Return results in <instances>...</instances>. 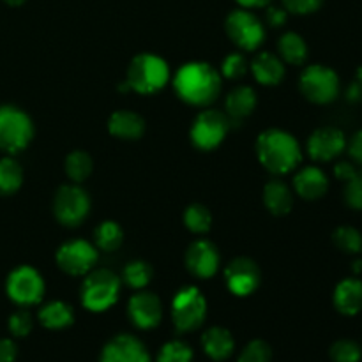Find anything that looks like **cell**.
<instances>
[{
  "instance_id": "cell-1",
  "label": "cell",
  "mask_w": 362,
  "mask_h": 362,
  "mask_svg": "<svg viewBox=\"0 0 362 362\" xmlns=\"http://www.w3.org/2000/svg\"><path fill=\"white\" fill-rule=\"evenodd\" d=\"M173 87L182 101L193 106H207L221 92V74L211 64H184L173 78Z\"/></svg>"
},
{
  "instance_id": "cell-2",
  "label": "cell",
  "mask_w": 362,
  "mask_h": 362,
  "mask_svg": "<svg viewBox=\"0 0 362 362\" xmlns=\"http://www.w3.org/2000/svg\"><path fill=\"white\" fill-rule=\"evenodd\" d=\"M257 156L264 168L276 175L296 170L303 159V152L296 138L281 129L264 131L258 136Z\"/></svg>"
},
{
  "instance_id": "cell-3",
  "label": "cell",
  "mask_w": 362,
  "mask_h": 362,
  "mask_svg": "<svg viewBox=\"0 0 362 362\" xmlns=\"http://www.w3.org/2000/svg\"><path fill=\"white\" fill-rule=\"evenodd\" d=\"M168 78V64L161 57L152 55V53H141L131 60L124 83L127 85L129 90H136L140 94H154L165 87Z\"/></svg>"
},
{
  "instance_id": "cell-4",
  "label": "cell",
  "mask_w": 362,
  "mask_h": 362,
  "mask_svg": "<svg viewBox=\"0 0 362 362\" xmlns=\"http://www.w3.org/2000/svg\"><path fill=\"white\" fill-rule=\"evenodd\" d=\"M120 279L108 269L92 271L81 285V304L88 311H105L119 299Z\"/></svg>"
},
{
  "instance_id": "cell-5",
  "label": "cell",
  "mask_w": 362,
  "mask_h": 362,
  "mask_svg": "<svg viewBox=\"0 0 362 362\" xmlns=\"http://www.w3.org/2000/svg\"><path fill=\"white\" fill-rule=\"evenodd\" d=\"M34 136L32 120L16 106H0V148L9 154L23 151Z\"/></svg>"
},
{
  "instance_id": "cell-6",
  "label": "cell",
  "mask_w": 362,
  "mask_h": 362,
  "mask_svg": "<svg viewBox=\"0 0 362 362\" xmlns=\"http://www.w3.org/2000/svg\"><path fill=\"white\" fill-rule=\"evenodd\" d=\"M207 315V303L200 290L186 286L179 290L172 303V320L177 331L189 332L200 327Z\"/></svg>"
},
{
  "instance_id": "cell-7",
  "label": "cell",
  "mask_w": 362,
  "mask_h": 362,
  "mask_svg": "<svg viewBox=\"0 0 362 362\" xmlns=\"http://www.w3.org/2000/svg\"><path fill=\"white\" fill-rule=\"evenodd\" d=\"M300 92L317 105H327L339 94V78L331 67L310 66L300 74Z\"/></svg>"
},
{
  "instance_id": "cell-8",
  "label": "cell",
  "mask_w": 362,
  "mask_h": 362,
  "mask_svg": "<svg viewBox=\"0 0 362 362\" xmlns=\"http://www.w3.org/2000/svg\"><path fill=\"white\" fill-rule=\"evenodd\" d=\"M230 119L218 110H204L191 126V141L202 151H212L225 140L230 129Z\"/></svg>"
},
{
  "instance_id": "cell-9",
  "label": "cell",
  "mask_w": 362,
  "mask_h": 362,
  "mask_svg": "<svg viewBox=\"0 0 362 362\" xmlns=\"http://www.w3.org/2000/svg\"><path fill=\"white\" fill-rule=\"evenodd\" d=\"M226 34L239 48L253 52L264 42L265 30L262 21L246 9L232 11L226 18Z\"/></svg>"
},
{
  "instance_id": "cell-10",
  "label": "cell",
  "mask_w": 362,
  "mask_h": 362,
  "mask_svg": "<svg viewBox=\"0 0 362 362\" xmlns=\"http://www.w3.org/2000/svg\"><path fill=\"white\" fill-rule=\"evenodd\" d=\"M7 296L20 306L37 304L45 296V281L35 269L28 265L14 269L7 278Z\"/></svg>"
},
{
  "instance_id": "cell-11",
  "label": "cell",
  "mask_w": 362,
  "mask_h": 362,
  "mask_svg": "<svg viewBox=\"0 0 362 362\" xmlns=\"http://www.w3.org/2000/svg\"><path fill=\"white\" fill-rule=\"evenodd\" d=\"M90 211L88 194L78 186H62L53 198V214L64 226H76Z\"/></svg>"
},
{
  "instance_id": "cell-12",
  "label": "cell",
  "mask_w": 362,
  "mask_h": 362,
  "mask_svg": "<svg viewBox=\"0 0 362 362\" xmlns=\"http://www.w3.org/2000/svg\"><path fill=\"white\" fill-rule=\"evenodd\" d=\"M98 253L87 240H71L62 244L57 251V264L64 272L71 276H81L92 271Z\"/></svg>"
},
{
  "instance_id": "cell-13",
  "label": "cell",
  "mask_w": 362,
  "mask_h": 362,
  "mask_svg": "<svg viewBox=\"0 0 362 362\" xmlns=\"http://www.w3.org/2000/svg\"><path fill=\"white\" fill-rule=\"evenodd\" d=\"M226 286L233 296L246 297L260 285V269L250 258H235L225 271Z\"/></svg>"
},
{
  "instance_id": "cell-14",
  "label": "cell",
  "mask_w": 362,
  "mask_h": 362,
  "mask_svg": "<svg viewBox=\"0 0 362 362\" xmlns=\"http://www.w3.org/2000/svg\"><path fill=\"white\" fill-rule=\"evenodd\" d=\"M99 362H151L147 349L131 334H119L103 349Z\"/></svg>"
},
{
  "instance_id": "cell-15",
  "label": "cell",
  "mask_w": 362,
  "mask_h": 362,
  "mask_svg": "<svg viewBox=\"0 0 362 362\" xmlns=\"http://www.w3.org/2000/svg\"><path fill=\"white\" fill-rule=\"evenodd\" d=\"M346 147L345 134L336 127L317 129L308 140V152L315 161H331L338 158Z\"/></svg>"
},
{
  "instance_id": "cell-16",
  "label": "cell",
  "mask_w": 362,
  "mask_h": 362,
  "mask_svg": "<svg viewBox=\"0 0 362 362\" xmlns=\"http://www.w3.org/2000/svg\"><path fill=\"white\" fill-rule=\"evenodd\" d=\"M186 265L197 278L207 279L218 272L219 253L209 240H197L186 251Z\"/></svg>"
},
{
  "instance_id": "cell-17",
  "label": "cell",
  "mask_w": 362,
  "mask_h": 362,
  "mask_svg": "<svg viewBox=\"0 0 362 362\" xmlns=\"http://www.w3.org/2000/svg\"><path fill=\"white\" fill-rule=\"evenodd\" d=\"M127 313L138 329H152L161 322V300L151 292H138L131 297Z\"/></svg>"
},
{
  "instance_id": "cell-18",
  "label": "cell",
  "mask_w": 362,
  "mask_h": 362,
  "mask_svg": "<svg viewBox=\"0 0 362 362\" xmlns=\"http://www.w3.org/2000/svg\"><path fill=\"white\" fill-rule=\"evenodd\" d=\"M293 187H296L299 197L306 198V200H317V198H322L327 193L329 180L320 168L306 166L296 175Z\"/></svg>"
},
{
  "instance_id": "cell-19",
  "label": "cell",
  "mask_w": 362,
  "mask_h": 362,
  "mask_svg": "<svg viewBox=\"0 0 362 362\" xmlns=\"http://www.w3.org/2000/svg\"><path fill=\"white\" fill-rule=\"evenodd\" d=\"M108 129L120 140H138L145 133V120L129 110H119L110 117Z\"/></svg>"
},
{
  "instance_id": "cell-20",
  "label": "cell",
  "mask_w": 362,
  "mask_h": 362,
  "mask_svg": "<svg viewBox=\"0 0 362 362\" xmlns=\"http://www.w3.org/2000/svg\"><path fill=\"white\" fill-rule=\"evenodd\" d=\"M334 306L346 317L359 313L362 310V281L356 278L343 279L334 290Z\"/></svg>"
},
{
  "instance_id": "cell-21",
  "label": "cell",
  "mask_w": 362,
  "mask_h": 362,
  "mask_svg": "<svg viewBox=\"0 0 362 362\" xmlns=\"http://www.w3.org/2000/svg\"><path fill=\"white\" fill-rule=\"evenodd\" d=\"M251 71L258 83L262 85H278L285 76V66L279 57L274 53L262 52L251 62Z\"/></svg>"
},
{
  "instance_id": "cell-22",
  "label": "cell",
  "mask_w": 362,
  "mask_h": 362,
  "mask_svg": "<svg viewBox=\"0 0 362 362\" xmlns=\"http://www.w3.org/2000/svg\"><path fill=\"white\" fill-rule=\"evenodd\" d=\"M255 106H257V94H255L253 88L246 87V85L237 87L230 92L225 101L226 117L230 119V122H237V120L250 117Z\"/></svg>"
},
{
  "instance_id": "cell-23",
  "label": "cell",
  "mask_w": 362,
  "mask_h": 362,
  "mask_svg": "<svg viewBox=\"0 0 362 362\" xmlns=\"http://www.w3.org/2000/svg\"><path fill=\"white\" fill-rule=\"evenodd\" d=\"M202 346L205 354L214 361H225L233 354L235 343L232 334L223 327H211L202 336Z\"/></svg>"
},
{
  "instance_id": "cell-24",
  "label": "cell",
  "mask_w": 362,
  "mask_h": 362,
  "mask_svg": "<svg viewBox=\"0 0 362 362\" xmlns=\"http://www.w3.org/2000/svg\"><path fill=\"white\" fill-rule=\"evenodd\" d=\"M264 204L274 216H285L292 211L293 198L288 186L281 180H271L264 187Z\"/></svg>"
},
{
  "instance_id": "cell-25",
  "label": "cell",
  "mask_w": 362,
  "mask_h": 362,
  "mask_svg": "<svg viewBox=\"0 0 362 362\" xmlns=\"http://www.w3.org/2000/svg\"><path fill=\"white\" fill-rule=\"evenodd\" d=\"M39 320L46 329H64L69 327L74 320L73 308L66 303H49L39 311Z\"/></svg>"
},
{
  "instance_id": "cell-26",
  "label": "cell",
  "mask_w": 362,
  "mask_h": 362,
  "mask_svg": "<svg viewBox=\"0 0 362 362\" xmlns=\"http://www.w3.org/2000/svg\"><path fill=\"white\" fill-rule=\"evenodd\" d=\"M279 57H281L285 62L293 64V66H300L304 64V60L308 59V46L304 42V39L300 37L296 32H288V34L283 35L278 42Z\"/></svg>"
},
{
  "instance_id": "cell-27",
  "label": "cell",
  "mask_w": 362,
  "mask_h": 362,
  "mask_svg": "<svg viewBox=\"0 0 362 362\" xmlns=\"http://www.w3.org/2000/svg\"><path fill=\"white\" fill-rule=\"evenodd\" d=\"M23 182V170L13 158L0 159V194H13Z\"/></svg>"
},
{
  "instance_id": "cell-28",
  "label": "cell",
  "mask_w": 362,
  "mask_h": 362,
  "mask_svg": "<svg viewBox=\"0 0 362 362\" xmlns=\"http://www.w3.org/2000/svg\"><path fill=\"white\" fill-rule=\"evenodd\" d=\"M95 244L103 251H115L122 244L124 232L115 221H103L94 232Z\"/></svg>"
},
{
  "instance_id": "cell-29",
  "label": "cell",
  "mask_w": 362,
  "mask_h": 362,
  "mask_svg": "<svg viewBox=\"0 0 362 362\" xmlns=\"http://www.w3.org/2000/svg\"><path fill=\"white\" fill-rule=\"evenodd\" d=\"M66 173L73 182H83L92 173V158L85 151H74L66 158Z\"/></svg>"
},
{
  "instance_id": "cell-30",
  "label": "cell",
  "mask_w": 362,
  "mask_h": 362,
  "mask_svg": "<svg viewBox=\"0 0 362 362\" xmlns=\"http://www.w3.org/2000/svg\"><path fill=\"white\" fill-rule=\"evenodd\" d=\"M212 223V216L207 207L200 204H193L184 212V225L193 233H205L209 232Z\"/></svg>"
},
{
  "instance_id": "cell-31",
  "label": "cell",
  "mask_w": 362,
  "mask_h": 362,
  "mask_svg": "<svg viewBox=\"0 0 362 362\" xmlns=\"http://www.w3.org/2000/svg\"><path fill=\"white\" fill-rule=\"evenodd\" d=\"M332 240L345 253L357 255L362 251V235L359 230L352 228V226H339L332 235Z\"/></svg>"
},
{
  "instance_id": "cell-32",
  "label": "cell",
  "mask_w": 362,
  "mask_h": 362,
  "mask_svg": "<svg viewBox=\"0 0 362 362\" xmlns=\"http://www.w3.org/2000/svg\"><path fill=\"white\" fill-rule=\"evenodd\" d=\"M124 281L131 286V288H144L145 285H148V281L152 279V267L147 262H131L124 269Z\"/></svg>"
},
{
  "instance_id": "cell-33",
  "label": "cell",
  "mask_w": 362,
  "mask_h": 362,
  "mask_svg": "<svg viewBox=\"0 0 362 362\" xmlns=\"http://www.w3.org/2000/svg\"><path fill=\"white\" fill-rule=\"evenodd\" d=\"M331 357L334 362H359L362 350L352 339H339L331 346Z\"/></svg>"
},
{
  "instance_id": "cell-34",
  "label": "cell",
  "mask_w": 362,
  "mask_h": 362,
  "mask_svg": "<svg viewBox=\"0 0 362 362\" xmlns=\"http://www.w3.org/2000/svg\"><path fill=\"white\" fill-rule=\"evenodd\" d=\"M191 361H193V350L182 341L166 343L158 356V362H191Z\"/></svg>"
},
{
  "instance_id": "cell-35",
  "label": "cell",
  "mask_w": 362,
  "mask_h": 362,
  "mask_svg": "<svg viewBox=\"0 0 362 362\" xmlns=\"http://www.w3.org/2000/svg\"><path fill=\"white\" fill-rule=\"evenodd\" d=\"M271 346L265 341H262V339H255V341L247 343L246 349L240 352L237 362H271Z\"/></svg>"
},
{
  "instance_id": "cell-36",
  "label": "cell",
  "mask_w": 362,
  "mask_h": 362,
  "mask_svg": "<svg viewBox=\"0 0 362 362\" xmlns=\"http://www.w3.org/2000/svg\"><path fill=\"white\" fill-rule=\"evenodd\" d=\"M246 71H247V60L243 53H232V55H228L225 60H223L221 73L223 76L228 78V80L243 78Z\"/></svg>"
},
{
  "instance_id": "cell-37",
  "label": "cell",
  "mask_w": 362,
  "mask_h": 362,
  "mask_svg": "<svg viewBox=\"0 0 362 362\" xmlns=\"http://www.w3.org/2000/svg\"><path fill=\"white\" fill-rule=\"evenodd\" d=\"M345 200L356 211H362V170L354 173L350 180H346Z\"/></svg>"
},
{
  "instance_id": "cell-38",
  "label": "cell",
  "mask_w": 362,
  "mask_h": 362,
  "mask_svg": "<svg viewBox=\"0 0 362 362\" xmlns=\"http://www.w3.org/2000/svg\"><path fill=\"white\" fill-rule=\"evenodd\" d=\"M9 331L16 338H25L32 331V317L27 311H16L9 318Z\"/></svg>"
},
{
  "instance_id": "cell-39",
  "label": "cell",
  "mask_w": 362,
  "mask_h": 362,
  "mask_svg": "<svg viewBox=\"0 0 362 362\" xmlns=\"http://www.w3.org/2000/svg\"><path fill=\"white\" fill-rule=\"evenodd\" d=\"M324 0H283V7L290 13L310 14L322 6Z\"/></svg>"
},
{
  "instance_id": "cell-40",
  "label": "cell",
  "mask_w": 362,
  "mask_h": 362,
  "mask_svg": "<svg viewBox=\"0 0 362 362\" xmlns=\"http://www.w3.org/2000/svg\"><path fill=\"white\" fill-rule=\"evenodd\" d=\"M265 20L271 27H283L286 23V9L281 7H269L265 13Z\"/></svg>"
},
{
  "instance_id": "cell-41",
  "label": "cell",
  "mask_w": 362,
  "mask_h": 362,
  "mask_svg": "<svg viewBox=\"0 0 362 362\" xmlns=\"http://www.w3.org/2000/svg\"><path fill=\"white\" fill-rule=\"evenodd\" d=\"M349 154L354 163L362 165V129L357 131L349 144Z\"/></svg>"
},
{
  "instance_id": "cell-42",
  "label": "cell",
  "mask_w": 362,
  "mask_h": 362,
  "mask_svg": "<svg viewBox=\"0 0 362 362\" xmlns=\"http://www.w3.org/2000/svg\"><path fill=\"white\" fill-rule=\"evenodd\" d=\"M18 356V349L11 339H0V362H14Z\"/></svg>"
},
{
  "instance_id": "cell-43",
  "label": "cell",
  "mask_w": 362,
  "mask_h": 362,
  "mask_svg": "<svg viewBox=\"0 0 362 362\" xmlns=\"http://www.w3.org/2000/svg\"><path fill=\"white\" fill-rule=\"evenodd\" d=\"M346 98H349L350 101H359V99H362V66L359 67V71H357L356 81H354L349 87V90H346Z\"/></svg>"
},
{
  "instance_id": "cell-44",
  "label": "cell",
  "mask_w": 362,
  "mask_h": 362,
  "mask_svg": "<svg viewBox=\"0 0 362 362\" xmlns=\"http://www.w3.org/2000/svg\"><path fill=\"white\" fill-rule=\"evenodd\" d=\"M356 166L352 165V163H338L334 168V175L338 177L339 180H343V182H346V180H350L354 177V173H356Z\"/></svg>"
},
{
  "instance_id": "cell-45",
  "label": "cell",
  "mask_w": 362,
  "mask_h": 362,
  "mask_svg": "<svg viewBox=\"0 0 362 362\" xmlns=\"http://www.w3.org/2000/svg\"><path fill=\"white\" fill-rule=\"evenodd\" d=\"M243 7H265L272 2V0H237Z\"/></svg>"
},
{
  "instance_id": "cell-46",
  "label": "cell",
  "mask_w": 362,
  "mask_h": 362,
  "mask_svg": "<svg viewBox=\"0 0 362 362\" xmlns=\"http://www.w3.org/2000/svg\"><path fill=\"white\" fill-rule=\"evenodd\" d=\"M6 4H9V6H21V4L25 2V0H4Z\"/></svg>"
},
{
  "instance_id": "cell-47",
  "label": "cell",
  "mask_w": 362,
  "mask_h": 362,
  "mask_svg": "<svg viewBox=\"0 0 362 362\" xmlns=\"http://www.w3.org/2000/svg\"><path fill=\"white\" fill-rule=\"evenodd\" d=\"M361 269H362V262H356V264H354V271L361 272Z\"/></svg>"
}]
</instances>
